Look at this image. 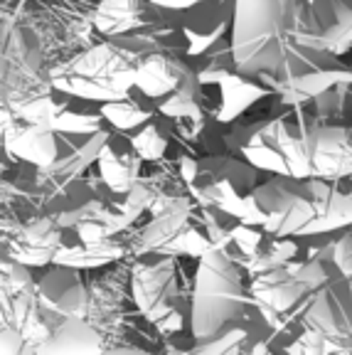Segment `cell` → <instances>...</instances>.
I'll use <instances>...</instances> for the list:
<instances>
[{"label": "cell", "mask_w": 352, "mask_h": 355, "mask_svg": "<svg viewBox=\"0 0 352 355\" xmlns=\"http://www.w3.org/2000/svg\"><path fill=\"white\" fill-rule=\"evenodd\" d=\"M301 0H234L229 44L239 74H276L296 37Z\"/></svg>", "instance_id": "1"}, {"label": "cell", "mask_w": 352, "mask_h": 355, "mask_svg": "<svg viewBox=\"0 0 352 355\" xmlns=\"http://www.w3.org/2000/svg\"><path fill=\"white\" fill-rule=\"evenodd\" d=\"M0 355H37L35 345L12 326H0Z\"/></svg>", "instance_id": "23"}, {"label": "cell", "mask_w": 352, "mask_h": 355, "mask_svg": "<svg viewBox=\"0 0 352 355\" xmlns=\"http://www.w3.org/2000/svg\"><path fill=\"white\" fill-rule=\"evenodd\" d=\"M177 121L168 116H153L148 123L131 133V141L136 146L138 155L143 158V163H163L166 153L170 148V141L175 139Z\"/></svg>", "instance_id": "20"}, {"label": "cell", "mask_w": 352, "mask_h": 355, "mask_svg": "<svg viewBox=\"0 0 352 355\" xmlns=\"http://www.w3.org/2000/svg\"><path fill=\"white\" fill-rule=\"evenodd\" d=\"M244 306L247 291L229 252L217 250L200 257L190 301V331L195 340H209L227 331L244 313Z\"/></svg>", "instance_id": "3"}, {"label": "cell", "mask_w": 352, "mask_h": 355, "mask_svg": "<svg viewBox=\"0 0 352 355\" xmlns=\"http://www.w3.org/2000/svg\"><path fill=\"white\" fill-rule=\"evenodd\" d=\"M123 296L126 284L118 272H106L89 284V309L84 321L91 323L106 340L123 333Z\"/></svg>", "instance_id": "15"}, {"label": "cell", "mask_w": 352, "mask_h": 355, "mask_svg": "<svg viewBox=\"0 0 352 355\" xmlns=\"http://www.w3.org/2000/svg\"><path fill=\"white\" fill-rule=\"evenodd\" d=\"M256 185V168L242 155H234V150L225 148L197 155V171L187 190L200 207H215L237 220Z\"/></svg>", "instance_id": "5"}, {"label": "cell", "mask_w": 352, "mask_h": 355, "mask_svg": "<svg viewBox=\"0 0 352 355\" xmlns=\"http://www.w3.org/2000/svg\"><path fill=\"white\" fill-rule=\"evenodd\" d=\"M175 15L187 42V57H200L212 50L217 42L229 37L234 0H204L200 6Z\"/></svg>", "instance_id": "11"}, {"label": "cell", "mask_w": 352, "mask_h": 355, "mask_svg": "<svg viewBox=\"0 0 352 355\" xmlns=\"http://www.w3.org/2000/svg\"><path fill=\"white\" fill-rule=\"evenodd\" d=\"M252 296L271 313H286L296 304H301L308 291L291 272V266H276L269 272L252 277Z\"/></svg>", "instance_id": "18"}, {"label": "cell", "mask_w": 352, "mask_h": 355, "mask_svg": "<svg viewBox=\"0 0 352 355\" xmlns=\"http://www.w3.org/2000/svg\"><path fill=\"white\" fill-rule=\"evenodd\" d=\"M101 355H155L148 353V350H141V348H133V345H109Z\"/></svg>", "instance_id": "25"}, {"label": "cell", "mask_w": 352, "mask_h": 355, "mask_svg": "<svg viewBox=\"0 0 352 355\" xmlns=\"http://www.w3.org/2000/svg\"><path fill=\"white\" fill-rule=\"evenodd\" d=\"M237 220L276 237H313L318 222V178L274 175L256 185Z\"/></svg>", "instance_id": "2"}, {"label": "cell", "mask_w": 352, "mask_h": 355, "mask_svg": "<svg viewBox=\"0 0 352 355\" xmlns=\"http://www.w3.org/2000/svg\"><path fill=\"white\" fill-rule=\"evenodd\" d=\"M50 336L37 345V355H101L109 340L84 318H62L44 311Z\"/></svg>", "instance_id": "12"}, {"label": "cell", "mask_w": 352, "mask_h": 355, "mask_svg": "<svg viewBox=\"0 0 352 355\" xmlns=\"http://www.w3.org/2000/svg\"><path fill=\"white\" fill-rule=\"evenodd\" d=\"M293 44L345 57L352 50V0H301Z\"/></svg>", "instance_id": "8"}, {"label": "cell", "mask_w": 352, "mask_h": 355, "mask_svg": "<svg viewBox=\"0 0 352 355\" xmlns=\"http://www.w3.org/2000/svg\"><path fill=\"white\" fill-rule=\"evenodd\" d=\"M274 79L281 104L298 109L333 89L352 84V64H345L340 55L291 44L286 62L274 74Z\"/></svg>", "instance_id": "4"}, {"label": "cell", "mask_w": 352, "mask_h": 355, "mask_svg": "<svg viewBox=\"0 0 352 355\" xmlns=\"http://www.w3.org/2000/svg\"><path fill=\"white\" fill-rule=\"evenodd\" d=\"M150 6L160 8V10H170V12H182V10H190V8L200 6L204 0H148Z\"/></svg>", "instance_id": "24"}, {"label": "cell", "mask_w": 352, "mask_h": 355, "mask_svg": "<svg viewBox=\"0 0 352 355\" xmlns=\"http://www.w3.org/2000/svg\"><path fill=\"white\" fill-rule=\"evenodd\" d=\"M0 309L6 313L8 326L20 331L35 348L50 336L35 277L28 266L8 259L6 254H0Z\"/></svg>", "instance_id": "7"}, {"label": "cell", "mask_w": 352, "mask_h": 355, "mask_svg": "<svg viewBox=\"0 0 352 355\" xmlns=\"http://www.w3.org/2000/svg\"><path fill=\"white\" fill-rule=\"evenodd\" d=\"M333 264L337 266V272L342 274L347 288L352 296V230H347L340 239L333 242Z\"/></svg>", "instance_id": "22"}, {"label": "cell", "mask_w": 352, "mask_h": 355, "mask_svg": "<svg viewBox=\"0 0 352 355\" xmlns=\"http://www.w3.org/2000/svg\"><path fill=\"white\" fill-rule=\"evenodd\" d=\"M276 94L274 74H261V77H247V74H229L220 84V109H217V121L234 123L242 119L249 109L259 104L261 99H269Z\"/></svg>", "instance_id": "16"}, {"label": "cell", "mask_w": 352, "mask_h": 355, "mask_svg": "<svg viewBox=\"0 0 352 355\" xmlns=\"http://www.w3.org/2000/svg\"><path fill=\"white\" fill-rule=\"evenodd\" d=\"M6 77H8V64L3 62V57H0V87H3V84L8 82Z\"/></svg>", "instance_id": "27"}, {"label": "cell", "mask_w": 352, "mask_h": 355, "mask_svg": "<svg viewBox=\"0 0 352 355\" xmlns=\"http://www.w3.org/2000/svg\"><path fill=\"white\" fill-rule=\"evenodd\" d=\"M62 242V227L55 217H39L28 225H12L0 232V254L28 269H42L55 261Z\"/></svg>", "instance_id": "9"}, {"label": "cell", "mask_w": 352, "mask_h": 355, "mask_svg": "<svg viewBox=\"0 0 352 355\" xmlns=\"http://www.w3.org/2000/svg\"><path fill=\"white\" fill-rule=\"evenodd\" d=\"M6 313H3V309H0V326H6Z\"/></svg>", "instance_id": "28"}, {"label": "cell", "mask_w": 352, "mask_h": 355, "mask_svg": "<svg viewBox=\"0 0 352 355\" xmlns=\"http://www.w3.org/2000/svg\"><path fill=\"white\" fill-rule=\"evenodd\" d=\"M101 116L111 128L123 133H133L143 123H148L153 116H158V101L146 96L143 92L133 89L131 94L121 101H111V104H101Z\"/></svg>", "instance_id": "19"}, {"label": "cell", "mask_w": 352, "mask_h": 355, "mask_svg": "<svg viewBox=\"0 0 352 355\" xmlns=\"http://www.w3.org/2000/svg\"><path fill=\"white\" fill-rule=\"evenodd\" d=\"M3 144L12 155L47 171L57 161V133L44 123H33L20 114H10L3 128Z\"/></svg>", "instance_id": "14"}, {"label": "cell", "mask_w": 352, "mask_h": 355, "mask_svg": "<svg viewBox=\"0 0 352 355\" xmlns=\"http://www.w3.org/2000/svg\"><path fill=\"white\" fill-rule=\"evenodd\" d=\"M131 296L138 313L155 328L173 333L180 326V286H177L175 261L170 254L150 252L143 257H131Z\"/></svg>", "instance_id": "6"}, {"label": "cell", "mask_w": 352, "mask_h": 355, "mask_svg": "<svg viewBox=\"0 0 352 355\" xmlns=\"http://www.w3.org/2000/svg\"><path fill=\"white\" fill-rule=\"evenodd\" d=\"M35 284H37V299L47 313L62 318H87L89 286L79 277V269L52 261L50 266L39 269Z\"/></svg>", "instance_id": "10"}, {"label": "cell", "mask_w": 352, "mask_h": 355, "mask_svg": "<svg viewBox=\"0 0 352 355\" xmlns=\"http://www.w3.org/2000/svg\"><path fill=\"white\" fill-rule=\"evenodd\" d=\"M96 166H99L101 183H104L111 193L126 195L128 190L141 180L143 158L138 155L136 146H133V141H131V133L111 128Z\"/></svg>", "instance_id": "13"}, {"label": "cell", "mask_w": 352, "mask_h": 355, "mask_svg": "<svg viewBox=\"0 0 352 355\" xmlns=\"http://www.w3.org/2000/svg\"><path fill=\"white\" fill-rule=\"evenodd\" d=\"M160 8L148 0H101L94 15V25L106 37L141 33L158 17Z\"/></svg>", "instance_id": "17"}, {"label": "cell", "mask_w": 352, "mask_h": 355, "mask_svg": "<svg viewBox=\"0 0 352 355\" xmlns=\"http://www.w3.org/2000/svg\"><path fill=\"white\" fill-rule=\"evenodd\" d=\"M252 355H276V353L271 350L269 343H256V345H254V350H252Z\"/></svg>", "instance_id": "26"}, {"label": "cell", "mask_w": 352, "mask_h": 355, "mask_svg": "<svg viewBox=\"0 0 352 355\" xmlns=\"http://www.w3.org/2000/svg\"><path fill=\"white\" fill-rule=\"evenodd\" d=\"M247 333L242 328H227L220 336L209 340H200L197 348L187 350L185 355H244Z\"/></svg>", "instance_id": "21"}]
</instances>
